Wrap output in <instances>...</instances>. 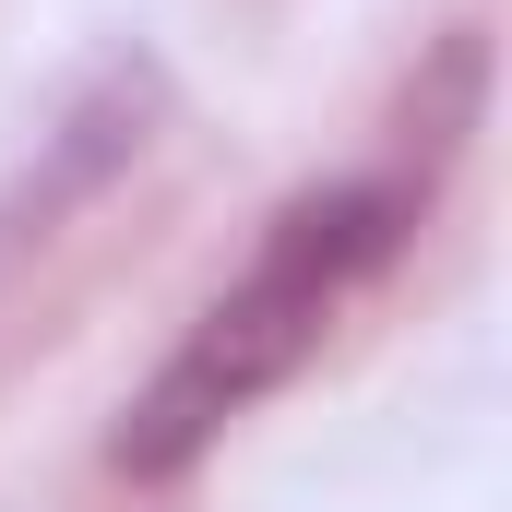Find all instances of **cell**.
Masks as SVG:
<instances>
[{"mask_svg": "<svg viewBox=\"0 0 512 512\" xmlns=\"http://www.w3.org/2000/svg\"><path fill=\"white\" fill-rule=\"evenodd\" d=\"M429 167H441V155H417V167H358V179H310L298 203H274V227L251 239V262L191 310V334H179V346L155 358V382L120 405L108 465L143 477V489H167V477H191L251 405H274V393L322 358V334L393 274V251L417 239Z\"/></svg>", "mask_w": 512, "mask_h": 512, "instance_id": "6da1fadb", "label": "cell"}, {"mask_svg": "<svg viewBox=\"0 0 512 512\" xmlns=\"http://www.w3.org/2000/svg\"><path fill=\"white\" fill-rule=\"evenodd\" d=\"M155 108H167V72H155V60H108L60 120L36 131V167L0 191V274H12L24 251H48V239H60V215H72V203H96L131 155H143Z\"/></svg>", "mask_w": 512, "mask_h": 512, "instance_id": "7a4b0ae2", "label": "cell"}]
</instances>
